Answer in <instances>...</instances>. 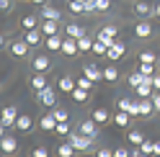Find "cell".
Segmentation results:
<instances>
[{"instance_id":"obj_1","label":"cell","mask_w":160,"mask_h":157,"mask_svg":"<svg viewBox=\"0 0 160 157\" xmlns=\"http://www.w3.org/2000/svg\"><path fill=\"white\" fill-rule=\"evenodd\" d=\"M57 101H59L57 88L47 85V88H42V90H36V103H39V106H44V108H54Z\"/></svg>"},{"instance_id":"obj_2","label":"cell","mask_w":160,"mask_h":157,"mask_svg":"<svg viewBox=\"0 0 160 157\" xmlns=\"http://www.w3.org/2000/svg\"><path fill=\"white\" fill-rule=\"evenodd\" d=\"M67 142L75 147V152H88V150L93 147V142H96V139L85 136L83 131H70V134H67Z\"/></svg>"},{"instance_id":"obj_3","label":"cell","mask_w":160,"mask_h":157,"mask_svg":"<svg viewBox=\"0 0 160 157\" xmlns=\"http://www.w3.org/2000/svg\"><path fill=\"white\" fill-rule=\"evenodd\" d=\"M78 131H83L85 136H91V139H98V136H101V124H98L93 116H88V119H83L78 124Z\"/></svg>"},{"instance_id":"obj_4","label":"cell","mask_w":160,"mask_h":157,"mask_svg":"<svg viewBox=\"0 0 160 157\" xmlns=\"http://www.w3.org/2000/svg\"><path fill=\"white\" fill-rule=\"evenodd\" d=\"M8 52H11L16 59H26V57L31 54V46L26 44V39H16V41L8 44Z\"/></svg>"},{"instance_id":"obj_5","label":"cell","mask_w":160,"mask_h":157,"mask_svg":"<svg viewBox=\"0 0 160 157\" xmlns=\"http://www.w3.org/2000/svg\"><path fill=\"white\" fill-rule=\"evenodd\" d=\"M132 13L137 18H147V21H150V18H155V8L150 5L147 0H137V3L132 5Z\"/></svg>"},{"instance_id":"obj_6","label":"cell","mask_w":160,"mask_h":157,"mask_svg":"<svg viewBox=\"0 0 160 157\" xmlns=\"http://www.w3.org/2000/svg\"><path fill=\"white\" fill-rule=\"evenodd\" d=\"M31 70L34 72H49V70H52V59H49V54H34L31 57Z\"/></svg>"},{"instance_id":"obj_7","label":"cell","mask_w":160,"mask_h":157,"mask_svg":"<svg viewBox=\"0 0 160 157\" xmlns=\"http://www.w3.org/2000/svg\"><path fill=\"white\" fill-rule=\"evenodd\" d=\"M116 34H119L116 26H101V31L96 34V39H101L106 46H114L116 44Z\"/></svg>"},{"instance_id":"obj_8","label":"cell","mask_w":160,"mask_h":157,"mask_svg":"<svg viewBox=\"0 0 160 157\" xmlns=\"http://www.w3.org/2000/svg\"><path fill=\"white\" fill-rule=\"evenodd\" d=\"M16 119H18V108H16V106H5L3 113H0V124H3L5 129H13Z\"/></svg>"},{"instance_id":"obj_9","label":"cell","mask_w":160,"mask_h":157,"mask_svg":"<svg viewBox=\"0 0 160 157\" xmlns=\"http://www.w3.org/2000/svg\"><path fill=\"white\" fill-rule=\"evenodd\" d=\"M23 39H26V44L31 46V49H39L44 44V31L42 28H31V31H23Z\"/></svg>"},{"instance_id":"obj_10","label":"cell","mask_w":160,"mask_h":157,"mask_svg":"<svg viewBox=\"0 0 160 157\" xmlns=\"http://www.w3.org/2000/svg\"><path fill=\"white\" fill-rule=\"evenodd\" d=\"M132 31H134V36H137V39H150V36H152V26H150L147 18H139V21L134 23Z\"/></svg>"},{"instance_id":"obj_11","label":"cell","mask_w":160,"mask_h":157,"mask_svg":"<svg viewBox=\"0 0 160 157\" xmlns=\"http://www.w3.org/2000/svg\"><path fill=\"white\" fill-rule=\"evenodd\" d=\"M62 39H65V34H49V36H44L47 52H62Z\"/></svg>"},{"instance_id":"obj_12","label":"cell","mask_w":160,"mask_h":157,"mask_svg":"<svg viewBox=\"0 0 160 157\" xmlns=\"http://www.w3.org/2000/svg\"><path fill=\"white\" fill-rule=\"evenodd\" d=\"M62 54H65V57H78V54H80L78 39H72V36H65V39H62Z\"/></svg>"},{"instance_id":"obj_13","label":"cell","mask_w":160,"mask_h":157,"mask_svg":"<svg viewBox=\"0 0 160 157\" xmlns=\"http://www.w3.org/2000/svg\"><path fill=\"white\" fill-rule=\"evenodd\" d=\"M152 113H155L152 98H139V119H152Z\"/></svg>"},{"instance_id":"obj_14","label":"cell","mask_w":160,"mask_h":157,"mask_svg":"<svg viewBox=\"0 0 160 157\" xmlns=\"http://www.w3.org/2000/svg\"><path fill=\"white\" fill-rule=\"evenodd\" d=\"M75 85H78V83H75L70 75H62V77L57 80V90H59V93H67V95H70V93L75 90Z\"/></svg>"},{"instance_id":"obj_15","label":"cell","mask_w":160,"mask_h":157,"mask_svg":"<svg viewBox=\"0 0 160 157\" xmlns=\"http://www.w3.org/2000/svg\"><path fill=\"white\" fill-rule=\"evenodd\" d=\"M18 150V142H16V136H3V139H0V152H3V155H13Z\"/></svg>"},{"instance_id":"obj_16","label":"cell","mask_w":160,"mask_h":157,"mask_svg":"<svg viewBox=\"0 0 160 157\" xmlns=\"http://www.w3.org/2000/svg\"><path fill=\"white\" fill-rule=\"evenodd\" d=\"M122 57H124V44L122 41H116L114 46H108V52H106V59L108 62H119Z\"/></svg>"},{"instance_id":"obj_17","label":"cell","mask_w":160,"mask_h":157,"mask_svg":"<svg viewBox=\"0 0 160 157\" xmlns=\"http://www.w3.org/2000/svg\"><path fill=\"white\" fill-rule=\"evenodd\" d=\"M44 31V36H49V34H62L59 31V21H52V18H42V26H39Z\"/></svg>"},{"instance_id":"obj_18","label":"cell","mask_w":160,"mask_h":157,"mask_svg":"<svg viewBox=\"0 0 160 157\" xmlns=\"http://www.w3.org/2000/svg\"><path fill=\"white\" fill-rule=\"evenodd\" d=\"M83 75H88L93 83H101L103 80V70H101V67H96V64H85L83 67Z\"/></svg>"},{"instance_id":"obj_19","label":"cell","mask_w":160,"mask_h":157,"mask_svg":"<svg viewBox=\"0 0 160 157\" xmlns=\"http://www.w3.org/2000/svg\"><path fill=\"white\" fill-rule=\"evenodd\" d=\"M54 126H57L54 113H44L42 119H39V129H42V131H54Z\"/></svg>"},{"instance_id":"obj_20","label":"cell","mask_w":160,"mask_h":157,"mask_svg":"<svg viewBox=\"0 0 160 157\" xmlns=\"http://www.w3.org/2000/svg\"><path fill=\"white\" fill-rule=\"evenodd\" d=\"M13 129H18V131H31L34 129V121H31V116H21V113H18V119H16V126H13Z\"/></svg>"},{"instance_id":"obj_21","label":"cell","mask_w":160,"mask_h":157,"mask_svg":"<svg viewBox=\"0 0 160 157\" xmlns=\"http://www.w3.org/2000/svg\"><path fill=\"white\" fill-rule=\"evenodd\" d=\"M49 83H47V72H34L31 75V90L36 93V90H42V88H47Z\"/></svg>"},{"instance_id":"obj_22","label":"cell","mask_w":160,"mask_h":157,"mask_svg":"<svg viewBox=\"0 0 160 157\" xmlns=\"http://www.w3.org/2000/svg\"><path fill=\"white\" fill-rule=\"evenodd\" d=\"M152 147H155V142H150L147 136H145V139H142V144L132 150V157H139V155H152Z\"/></svg>"},{"instance_id":"obj_23","label":"cell","mask_w":160,"mask_h":157,"mask_svg":"<svg viewBox=\"0 0 160 157\" xmlns=\"http://www.w3.org/2000/svg\"><path fill=\"white\" fill-rule=\"evenodd\" d=\"M39 26H42V23H39V18L34 13H26L21 18V28H23V31H31V28H39Z\"/></svg>"},{"instance_id":"obj_24","label":"cell","mask_w":160,"mask_h":157,"mask_svg":"<svg viewBox=\"0 0 160 157\" xmlns=\"http://www.w3.org/2000/svg\"><path fill=\"white\" fill-rule=\"evenodd\" d=\"M62 34H65V36H72V39H80V36H83V34H85V28H83V26H80V23H67Z\"/></svg>"},{"instance_id":"obj_25","label":"cell","mask_w":160,"mask_h":157,"mask_svg":"<svg viewBox=\"0 0 160 157\" xmlns=\"http://www.w3.org/2000/svg\"><path fill=\"white\" fill-rule=\"evenodd\" d=\"M93 41H96V39H93V36H88V31L80 36V39H78V49H80V54H83V52H91V49H93Z\"/></svg>"},{"instance_id":"obj_26","label":"cell","mask_w":160,"mask_h":157,"mask_svg":"<svg viewBox=\"0 0 160 157\" xmlns=\"http://www.w3.org/2000/svg\"><path fill=\"white\" fill-rule=\"evenodd\" d=\"M70 98H72L75 103H85L88 98H91V90H85V88H78V85H75V90L70 93Z\"/></svg>"},{"instance_id":"obj_27","label":"cell","mask_w":160,"mask_h":157,"mask_svg":"<svg viewBox=\"0 0 160 157\" xmlns=\"http://www.w3.org/2000/svg\"><path fill=\"white\" fill-rule=\"evenodd\" d=\"M152 90H155L152 83H142V85L134 88V95H137V98H150V95H152Z\"/></svg>"},{"instance_id":"obj_28","label":"cell","mask_w":160,"mask_h":157,"mask_svg":"<svg viewBox=\"0 0 160 157\" xmlns=\"http://www.w3.org/2000/svg\"><path fill=\"white\" fill-rule=\"evenodd\" d=\"M91 116H93V119H96L98 124H108V121H114V116H111V113H108L106 108H96V111H93Z\"/></svg>"},{"instance_id":"obj_29","label":"cell","mask_w":160,"mask_h":157,"mask_svg":"<svg viewBox=\"0 0 160 157\" xmlns=\"http://www.w3.org/2000/svg\"><path fill=\"white\" fill-rule=\"evenodd\" d=\"M42 18H52V21H62V13H59L57 8H52V5H44V8H42Z\"/></svg>"},{"instance_id":"obj_30","label":"cell","mask_w":160,"mask_h":157,"mask_svg":"<svg viewBox=\"0 0 160 157\" xmlns=\"http://www.w3.org/2000/svg\"><path fill=\"white\" fill-rule=\"evenodd\" d=\"M103 80H106V83H111V85L119 83V70H116L114 64H108L106 70H103Z\"/></svg>"},{"instance_id":"obj_31","label":"cell","mask_w":160,"mask_h":157,"mask_svg":"<svg viewBox=\"0 0 160 157\" xmlns=\"http://www.w3.org/2000/svg\"><path fill=\"white\" fill-rule=\"evenodd\" d=\"M129 119H132V116H129L127 111H116V113H114V124L122 126V129H127V126H129Z\"/></svg>"},{"instance_id":"obj_32","label":"cell","mask_w":160,"mask_h":157,"mask_svg":"<svg viewBox=\"0 0 160 157\" xmlns=\"http://www.w3.org/2000/svg\"><path fill=\"white\" fill-rule=\"evenodd\" d=\"M67 8L72 16H85V3H78V0H67Z\"/></svg>"},{"instance_id":"obj_33","label":"cell","mask_w":160,"mask_h":157,"mask_svg":"<svg viewBox=\"0 0 160 157\" xmlns=\"http://www.w3.org/2000/svg\"><path fill=\"white\" fill-rule=\"evenodd\" d=\"M127 83H129V88H132V90H134L137 85H142V83H145V75H142V72L137 70V72H132V75L127 77Z\"/></svg>"},{"instance_id":"obj_34","label":"cell","mask_w":160,"mask_h":157,"mask_svg":"<svg viewBox=\"0 0 160 157\" xmlns=\"http://www.w3.org/2000/svg\"><path fill=\"white\" fill-rule=\"evenodd\" d=\"M127 139H129V144H132V147H139V144H142V139H145V134L137 131V129H132V131L127 134Z\"/></svg>"},{"instance_id":"obj_35","label":"cell","mask_w":160,"mask_h":157,"mask_svg":"<svg viewBox=\"0 0 160 157\" xmlns=\"http://www.w3.org/2000/svg\"><path fill=\"white\" fill-rule=\"evenodd\" d=\"M91 52L96 54V57H106V52H108V46L101 41V39H96V41H93V49H91Z\"/></svg>"},{"instance_id":"obj_36","label":"cell","mask_w":160,"mask_h":157,"mask_svg":"<svg viewBox=\"0 0 160 157\" xmlns=\"http://www.w3.org/2000/svg\"><path fill=\"white\" fill-rule=\"evenodd\" d=\"M132 101H134L132 95H122V98L116 101V108H119V111H127V113H129V106H132Z\"/></svg>"},{"instance_id":"obj_37","label":"cell","mask_w":160,"mask_h":157,"mask_svg":"<svg viewBox=\"0 0 160 157\" xmlns=\"http://www.w3.org/2000/svg\"><path fill=\"white\" fill-rule=\"evenodd\" d=\"M72 152H75V147L70 144V142H62V144L57 147V155H59V157H70Z\"/></svg>"},{"instance_id":"obj_38","label":"cell","mask_w":160,"mask_h":157,"mask_svg":"<svg viewBox=\"0 0 160 157\" xmlns=\"http://www.w3.org/2000/svg\"><path fill=\"white\" fill-rule=\"evenodd\" d=\"M52 113H54L57 124H59V121H70V113H67V108H59V106H54V108H52Z\"/></svg>"},{"instance_id":"obj_39","label":"cell","mask_w":160,"mask_h":157,"mask_svg":"<svg viewBox=\"0 0 160 157\" xmlns=\"http://www.w3.org/2000/svg\"><path fill=\"white\" fill-rule=\"evenodd\" d=\"M75 83H78V88H85V90H93V85H96V83H93V80H91L88 75H80Z\"/></svg>"},{"instance_id":"obj_40","label":"cell","mask_w":160,"mask_h":157,"mask_svg":"<svg viewBox=\"0 0 160 157\" xmlns=\"http://www.w3.org/2000/svg\"><path fill=\"white\" fill-rule=\"evenodd\" d=\"M85 16H98V0H85Z\"/></svg>"},{"instance_id":"obj_41","label":"cell","mask_w":160,"mask_h":157,"mask_svg":"<svg viewBox=\"0 0 160 157\" xmlns=\"http://www.w3.org/2000/svg\"><path fill=\"white\" fill-rule=\"evenodd\" d=\"M54 134H59V136H67V134H70V121H59V124L54 126Z\"/></svg>"},{"instance_id":"obj_42","label":"cell","mask_w":160,"mask_h":157,"mask_svg":"<svg viewBox=\"0 0 160 157\" xmlns=\"http://www.w3.org/2000/svg\"><path fill=\"white\" fill-rule=\"evenodd\" d=\"M129 116H132V119H139V98L137 95H134L132 106H129Z\"/></svg>"},{"instance_id":"obj_43","label":"cell","mask_w":160,"mask_h":157,"mask_svg":"<svg viewBox=\"0 0 160 157\" xmlns=\"http://www.w3.org/2000/svg\"><path fill=\"white\" fill-rule=\"evenodd\" d=\"M139 62H158V57H155V52H139Z\"/></svg>"},{"instance_id":"obj_44","label":"cell","mask_w":160,"mask_h":157,"mask_svg":"<svg viewBox=\"0 0 160 157\" xmlns=\"http://www.w3.org/2000/svg\"><path fill=\"white\" fill-rule=\"evenodd\" d=\"M152 106H155V113H160V90H152Z\"/></svg>"},{"instance_id":"obj_45","label":"cell","mask_w":160,"mask_h":157,"mask_svg":"<svg viewBox=\"0 0 160 157\" xmlns=\"http://www.w3.org/2000/svg\"><path fill=\"white\" fill-rule=\"evenodd\" d=\"M13 8V0H0V13H8Z\"/></svg>"},{"instance_id":"obj_46","label":"cell","mask_w":160,"mask_h":157,"mask_svg":"<svg viewBox=\"0 0 160 157\" xmlns=\"http://www.w3.org/2000/svg\"><path fill=\"white\" fill-rule=\"evenodd\" d=\"M111 8V0H98V13H106Z\"/></svg>"},{"instance_id":"obj_47","label":"cell","mask_w":160,"mask_h":157,"mask_svg":"<svg viewBox=\"0 0 160 157\" xmlns=\"http://www.w3.org/2000/svg\"><path fill=\"white\" fill-rule=\"evenodd\" d=\"M129 155H132V152H129L127 147H116V150H114V157H129Z\"/></svg>"},{"instance_id":"obj_48","label":"cell","mask_w":160,"mask_h":157,"mask_svg":"<svg viewBox=\"0 0 160 157\" xmlns=\"http://www.w3.org/2000/svg\"><path fill=\"white\" fill-rule=\"evenodd\" d=\"M98 157H114V150H106V147H101V150H98Z\"/></svg>"},{"instance_id":"obj_49","label":"cell","mask_w":160,"mask_h":157,"mask_svg":"<svg viewBox=\"0 0 160 157\" xmlns=\"http://www.w3.org/2000/svg\"><path fill=\"white\" fill-rule=\"evenodd\" d=\"M34 157H47V147H36V150H34Z\"/></svg>"},{"instance_id":"obj_50","label":"cell","mask_w":160,"mask_h":157,"mask_svg":"<svg viewBox=\"0 0 160 157\" xmlns=\"http://www.w3.org/2000/svg\"><path fill=\"white\" fill-rule=\"evenodd\" d=\"M152 88H155V90H160V72L152 75Z\"/></svg>"},{"instance_id":"obj_51","label":"cell","mask_w":160,"mask_h":157,"mask_svg":"<svg viewBox=\"0 0 160 157\" xmlns=\"http://www.w3.org/2000/svg\"><path fill=\"white\" fill-rule=\"evenodd\" d=\"M152 155H160V142H155V147H152Z\"/></svg>"},{"instance_id":"obj_52","label":"cell","mask_w":160,"mask_h":157,"mask_svg":"<svg viewBox=\"0 0 160 157\" xmlns=\"http://www.w3.org/2000/svg\"><path fill=\"white\" fill-rule=\"evenodd\" d=\"M5 131H8V129H5L3 124H0V139H3V136H5Z\"/></svg>"},{"instance_id":"obj_53","label":"cell","mask_w":160,"mask_h":157,"mask_svg":"<svg viewBox=\"0 0 160 157\" xmlns=\"http://www.w3.org/2000/svg\"><path fill=\"white\" fill-rule=\"evenodd\" d=\"M34 5H47V0H31Z\"/></svg>"},{"instance_id":"obj_54","label":"cell","mask_w":160,"mask_h":157,"mask_svg":"<svg viewBox=\"0 0 160 157\" xmlns=\"http://www.w3.org/2000/svg\"><path fill=\"white\" fill-rule=\"evenodd\" d=\"M3 46H5V36L0 34V49H3Z\"/></svg>"},{"instance_id":"obj_55","label":"cell","mask_w":160,"mask_h":157,"mask_svg":"<svg viewBox=\"0 0 160 157\" xmlns=\"http://www.w3.org/2000/svg\"><path fill=\"white\" fill-rule=\"evenodd\" d=\"M155 18H160V5H155Z\"/></svg>"},{"instance_id":"obj_56","label":"cell","mask_w":160,"mask_h":157,"mask_svg":"<svg viewBox=\"0 0 160 157\" xmlns=\"http://www.w3.org/2000/svg\"><path fill=\"white\" fill-rule=\"evenodd\" d=\"M78 3H85V0H78Z\"/></svg>"},{"instance_id":"obj_57","label":"cell","mask_w":160,"mask_h":157,"mask_svg":"<svg viewBox=\"0 0 160 157\" xmlns=\"http://www.w3.org/2000/svg\"><path fill=\"white\" fill-rule=\"evenodd\" d=\"M158 64H160V59H158Z\"/></svg>"}]
</instances>
